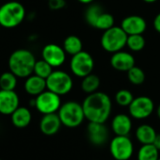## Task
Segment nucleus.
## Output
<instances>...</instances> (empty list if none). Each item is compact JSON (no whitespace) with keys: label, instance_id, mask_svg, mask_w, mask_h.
Listing matches in <instances>:
<instances>
[{"label":"nucleus","instance_id":"nucleus-6","mask_svg":"<svg viewBox=\"0 0 160 160\" xmlns=\"http://www.w3.org/2000/svg\"><path fill=\"white\" fill-rule=\"evenodd\" d=\"M73 86L72 78L69 73L61 70L53 71L46 78L47 90L58 94L59 96L68 94Z\"/></svg>","mask_w":160,"mask_h":160},{"label":"nucleus","instance_id":"nucleus-22","mask_svg":"<svg viewBox=\"0 0 160 160\" xmlns=\"http://www.w3.org/2000/svg\"><path fill=\"white\" fill-rule=\"evenodd\" d=\"M100 84H101V80H100L99 76L92 72L82 78L81 90L85 93L91 94V93H93L98 91Z\"/></svg>","mask_w":160,"mask_h":160},{"label":"nucleus","instance_id":"nucleus-8","mask_svg":"<svg viewBox=\"0 0 160 160\" xmlns=\"http://www.w3.org/2000/svg\"><path fill=\"white\" fill-rule=\"evenodd\" d=\"M72 72L80 78H83L92 73L94 68V60L92 55L86 51H81L72 56L70 61Z\"/></svg>","mask_w":160,"mask_h":160},{"label":"nucleus","instance_id":"nucleus-11","mask_svg":"<svg viewBox=\"0 0 160 160\" xmlns=\"http://www.w3.org/2000/svg\"><path fill=\"white\" fill-rule=\"evenodd\" d=\"M66 52L63 47L56 43H48L42 50V57L53 68L60 67L66 60Z\"/></svg>","mask_w":160,"mask_h":160},{"label":"nucleus","instance_id":"nucleus-34","mask_svg":"<svg viewBox=\"0 0 160 160\" xmlns=\"http://www.w3.org/2000/svg\"><path fill=\"white\" fill-rule=\"evenodd\" d=\"M77 1L82 4H85V5H90L94 1V0H77Z\"/></svg>","mask_w":160,"mask_h":160},{"label":"nucleus","instance_id":"nucleus-9","mask_svg":"<svg viewBox=\"0 0 160 160\" xmlns=\"http://www.w3.org/2000/svg\"><path fill=\"white\" fill-rule=\"evenodd\" d=\"M35 100L36 109L43 115L57 113L62 105L60 96L49 90H45L43 92L36 96Z\"/></svg>","mask_w":160,"mask_h":160},{"label":"nucleus","instance_id":"nucleus-1","mask_svg":"<svg viewBox=\"0 0 160 160\" xmlns=\"http://www.w3.org/2000/svg\"><path fill=\"white\" fill-rule=\"evenodd\" d=\"M85 118L89 122L105 123L112 110L110 97L102 92H95L88 94L82 103Z\"/></svg>","mask_w":160,"mask_h":160},{"label":"nucleus","instance_id":"nucleus-2","mask_svg":"<svg viewBox=\"0 0 160 160\" xmlns=\"http://www.w3.org/2000/svg\"><path fill=\"white\" fill-rule=\"evenodd\" d=\"M35 56L28 49H17L9 58L8 65L12 72L17 77L27 78L33 73L36 63Z\"/></svg>","mask_w":160,"mask_h":160},{"label":"nucleus","instance_id":"nucleus-38","mask_svg":"<svg viewBox=\"0 0 160 160\" xmlns=\"http://www.w3.org/2000/svg\"><path fill=\"white\" fill-rule=\"evenodd\" d=\"M0 28H1V26H0Z\"/></svg>","mask_w":160,"mask_h":160},{"label":"nucleus","instance_id":"nucleus-26","mask_svg":"<svg viewBox=\"0 0 160 160\" xmlns=\"http://www.w3.org/2000/svg\"><path fill=\"white\" fill-rule=\"evenodd\" d=\"M127 77L133 85L139 86L145 81V72L141 68L135 65L127 72Z\"/></svg>","mask_w":160,"mask_h":160},{"label":"nucleus","instance_id":"nucleus-10","mask_svg":"<svg viewBox=\"0 0 160 160\" xmlns=\"http://www.w3.org/2000/svg\"><path fill=\"white\" fill-rule=\"evenodd\" d=\"M129 114L136 120H144L150 117L154 110L153 101L148 96H138L134 98L128 107Z\"/></svg>","mask_w":160,"mask_h":160},{"label":"nucleus","instance_id":"nucleus-12","mask_svg":"<svg viewBox=\"0 0 160 160\" xmlns=\"http://www.w3.org/2000/svg\"><path fill=\"white\" fill-rule=\"evenodd\" d=\"M87 136L89 141L94 146L104 145L109 137L108 128L103 122H89L87 126Z\"/></svg>","mask_w":160,"mask_h":160},{"label":"nucleus","instance_id":"nucleus-33","mask_svg":"<svg viewBox=\"0 0 160 160\" xmlns=\"http://www.w3.org/2000/svg\"><path fill=\"white\" fill-rule=\"evenodd\" d=\"M152 144L155 146V148H156L157 150L160 151V134H159V135H158V134L156 135V137H155V138H154Z\"/></svg>","mask_w":160,"mask_h":160},{"label":"nucleus","instance_id":"nucleus-16","mask_svg":"<svg viewBox=\"0 0 160 160\" xmlns=\"http://www.w3.org/2000/svg\"><path fill=\"white\" fill-rule=\"evenodd\" d=\"M61 125L62 123L58 113L45 114L41 119L40 130L45 136H54L59 131Z\"/></svg>","mask_w":160,"mask_h":160},{"label":"nucleus","instance_id":"nucleus-24","mask_svg":"<svg viewBox=\"0 0 160 160\" xmlns=\"http://www.w3.org/2000/svg\"><path fill=\"white\" fill-rule=\"evenodd\" d=\"M17 86V76L11 71L0 75V90L14 91Z\"/></svg>","mask_w":160,"mask_h":160},{"label":"nucleus","instance_id":"nucleus-39","mask_svg":"<svg viewBox=\"0 0 160 160\" xmlns=\"http://www.w3.org/2000/svg\"><path fill=\"white\" fill-rule=\"evenodd\" d=\"M0 7H1V6H0Z\"/></svg>","mask_w":160,"mask_h":160},{"label":"nucleus","instance_id":"nucleus-25","mask_svg":"<svg viewBox=\"0 0 160 160\" xmlns=\"http://www.w3.org/2000/svg\"><path fill=\"white\" fill-rule=\"evenodd\" d=\"M103 9L100 5L97 4H90L89 8L85 12V20L87 24L91 27H94L98 17L103 12Z\"/></svg>","mask_w":160,"mask_h":160},{"label":"nucleus","instance_id":"nucleus-36","mask_svg":"<svg viewBox=\"0 0 160 160\" xmlns=\"http://www.w3.org/2000/svg\"><path fill=\"white\" fill-rule=\"evenodd\" d=\"M142 1H144L145 3H149V4H151V3H154V2H156L157 0H142Z\"/></svg>","mask_w":160,"mask_h":160},{"label":"nucleus","instance_id":"nucleus-4","mask_svg":"<svg viewBox=\"0 0 160 160\" xmlns=\"http://www.w3.org/2000/svg\"><path fill=\"white\" fill-rule=\"evenodd\" d=\"M62 125L68 128H75L84 122L85 114L82 104L74 101H68L61 105L58 111Z\"/></svg>","mask_w":160,"mask_h":160},{"label":"nucleus","instance_id":"nucleus-3","mask_svg":"<svg viewBox=\"0 0 160 160\" xmlns=\"http://www.w3.org/2000/svg\"><path fill=\"white\" fill-rule=\"evenodd\" d=\"M26 17L25 7L17 1H10L0 7V26L14 28L22 24Z\"/></svg>","mask_w":160,"mask_h":160},{"label":"nucleus","instance_id":"nucleus-17","mask_svg":"<svg viewBox=\"0 0 160 160\" xmlns=\"http://www.w3.org/2000/svg\"><path fill=\"white\" fill-rule=\"evenodd\" d=\"M131 116L123 113L114 116L111 122V129L116 136H128L132 130Z\"/></svg>","mask_w":160,"mask_h":160},{"label":"nucleus","instance_id":"nucleus-20","mask_svg":"<svg viewBox=\"0 0 160 160\" xmlns=\"http://www.w3.org/2000/svg\"><path fill=\"white\" fill-rule=\"evenodd\" d=\"M135 135L138 142L141 144H152L157 134L152 125L144 123L136 129Z\"/></svg>","mask_w":160,"mask_h":160},{"label":"nucleus","instance_id":"nucleus-37","mask_svg":"<svg viewBox=\"0 0 160 160\" xmlns=\"http://www.w3.org/2000/svg\"><path fill=\"white\" fill-rule=\"evenodd\" d=\"M158 160H160V157H159V159H158Z\"/></svg>","mask_w":160,"mask_h":160},{"label":"nucleus","instance_id":"nucleus-5","mask_svg":"<svg viewBox=\"0 0 160 160\" xmlns=\"http://www.w3.org/2000/svg\"><path fill=\"white\" fill-rule=\"evenodd\" d=\"M128 35L122 27L113 26L104 31L101 37V45L104 50L108 53H116L122 51L127 42Z\"/></svg>","mask_w":160,"mask_h":160},{"label":"nucleus","instance_id":"nucleus-29","mask_svg":"<svg viewBox=\"0 0 160 160\" xmlns=\"http://www.w3.org/2000/svg\"><path fill=\"white\" fill-rule=\"evenodd\" d=\"M52 72H53V67L44 59H40L36 61L33 71L34 74L46 79L52 73Z\"/></svg>","mask_w":160,"mask_h":160},{"label":"nucleus","instance_id":"nucleus-27","mask_svg":"<svg viewBox=\"0 0 160 160\" xmlns=\"http://www.w3.org/2000/svg\"><path fill=\"white\" fill-rule=\"evenodd\" d=\"M145 39L142 34L128 35L126 46L133 52H139L145 46Z\"/></svg>","mask_w":160,"mask_h":160},{"label":"nucleus","instance_id":"nucleus-28","mask_svg":"<svg viewBox=\"0 0 160 160\" xmlns=\"http://www.w3.org/2000/svg\"><path fill=\"white\" fill-rule=\"evenodd\" d=\"M114 22H115V20H114V17L112 14L103 12L101 13V15L98 17L93 28L105 31V30L112 28L114 26Z\"/></svg>","mask_w":160,"mask_h":160},{"label":"nucleus","instance_id":"nucleus-30","mask_svg":"<svg viewBox=\"0 0 160 160\" xmlns=\"http://www.w3.org/2000/svg\"><path fill=\"white\" fill-rule=\"evenodd\" d=\"M134 100V96L128 90H120L115 94V101L121 107H129Z\"/></svg>","mask_w":160,"mask_h":160},{"label":"nucleus","instance_id":"nucleus-23","mask_svg":"<svg viewBox=\"0 0 160 160\" xmlns=\"http://www.w3.org/2000/svg\"><path fill=\"white\" fill-rule=\"evenodd\" d=\"M159 152L153 144H142L138 152V160H158Z\"/></svg>","mask_w":160,"mask_h":160},{"label":"nucleus","instance_id":"nucleus-32","mask_svg":"<svg viewBox=\"0 0 160 160\" xmlns=\"http://www.w3.org/2000/svg\"><path fill=\"white\" fill-rule=\"evenodd\" d=\"M153 28L156 32L160 33V12L153 19Z\"/></svg>","mask_w":160,"mask_h":160},{"label":"nucleus","instance_id":"nucleus-19","mask_svg":"<svg viewBox=\"0 0 160 160\" xmlns=\"http://www.w3.org/2000/svg\"><path fill=\"white\" fill-rule=\"evenodd\" d=\"M12 122L17 128H26L29 125L32 120L30 110L26 107H19L12 115Z\"/></svg>","mask_w":160,"mask_h":160},{"label":"nucleus","instance_id":"nucleus-18","mask_svg":"<svg viewBox=\"0 0 160 160\" xmlns=\"http://www.w3.org/2000/svg\"><path fill=\"white\" fill-rule=\"evenodd\" d=\"M24 89L28 94L31 96H38L45 90H47L46 79L40 77L36 74H31L26 78Z\"/></svg>","mask_w":160,"mask_h":160},{"label":"nucleus","instance_id":"nucleus-31","mask_svg":"<svg viewBox=\"0 0 160 160\" xmlns=\"http://www.w3.org/2000/svg\"><path fill=\"white\" fill-rule=\"evenodd\" d=\"M66 6L65 0H48V7L52 11L62 10Z\"/></svg>","mask_w":160,"mask_h":160},{"label":"nucleus","instance_id":"nucleus-35","mask_svg":"<svg viewBox=\"0 0 160 160\" xmlns=\"http://www.w3.org/2000/svg\"><path fill=\"white\" fill-rule=\"evenodd\" d=\"M156 115H157L158 119L160 120V104H159L158 107L156 108Z\"/></svg>","mask_w":160,"mask_h":160},{"label":"nucleus","instance_id":"nucleus-13","mask_svg":"<svg viewBox=\"0 0 160 160\" xmlns=\"http://www.w3.org/2000/svg\"><path fill=\"white\" fill-rule=\"evenodd\" d=\"M20 99L14 91L0 90V114L12 115L20 106Z\"/></svg>","mask_w":160,"mask_h":160},{"label":"nucleus","instance_id":"nucleus-40","mask_svg":"<svg viewBox=\"0 0 160 160\" xmlns=\"http://www.w3.org/2000/svg\"><path fill=\"white\" fill-rule=\"evenodd\" d=\"M0 160H1V159H0Z\"/></svg>","mask_w":160,"mask_h":160},{"label":"nucleus","instance_id":"nucleus-21","mask_svg":"<svg viewBox=\"0 0 160 160\" xmlns=\"http://www.w3.org/2000/svg\"><path fill=\"white\" fill-rule=\"evenodd\" d=\"M66 52V54L70 56H73L79 52L83 51V43L82 41L79 37L75 35H70L68 36L64 42H63V46H62Z\"/></svg>","mask_w":160,"mask_h":160},{"label":"nucleus","instance_id":"nucleus-7","mask_svg":"<svg viewBox=\"0 0 160 160\" xmlns=\"http://www.w3.org/2000/svg\"><path fill=\"white\" fill-rule=\"evenodd\" d=\"M109 152L115 160H129L134 153V144L128 136H115L109 142Z\"/></svg>","mask_w":160,"mask_h":160},{"label":"nucleus","instance_id":"nucleus-14","mask_svg":"<svg viewBox=\"0 0 160 160\" xmlns=\"http://www.w3.org/2000/svg\"><path fill=\"white\" fill-rule=\"evenodd\" d=\"M121 27L127 35L143 34L147 28V23L139 15H130L122 19Z\"/></svg>","mask_w":160,"mask_h":160},{"label":"nucleus","instance_id":"nucleus-15","mask_svg":"<svg viewBox=\"0 0 160 160\" xmlns=\"http://www.w3.org/2000/svg\"><path fill=\"white\" fill-rule=\"evenodd\" d=\"M110 65L113 69L119 72H128L135 66V58L132 54L125 51L113 53L110 58Z\"/></svg>","mask_w":160,"mask_h":160}]
</instances>
